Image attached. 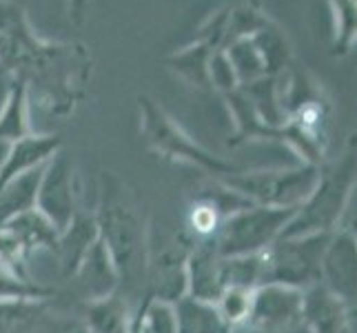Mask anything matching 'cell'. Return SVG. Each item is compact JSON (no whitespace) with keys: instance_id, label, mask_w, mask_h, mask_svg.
I'll return each instance as SVG.
<instances>
[{"instance_id":"e0dca14e","label":"cell","mask_w":357,"mask_h":333,"mask_svg":"<svg viewBox=\"0 0 357 333\" xmlns=\"http://www.w3.org/2000/svg\"><path fill=\"white\" fill-rule=\"evenodd\" d=\"M89 0H67V14L73 24H82L84 16H87Z\"/></svg>"},{"instance_id":"6da1fadb","label":"cell","mask_w":357,"mask_h":333,"mask_svg":"<svg viewBox=\"0 0 357 333\" xmlns=\"http://www.w3.org/2000/svg\"><path fill=\"white\" fill-rule=\"evenodd\" d=\"M0 34L9 40L5 69L27 80L29 98L33 94L56 116L71 114L89 78V54L80 45L38 40L22 9L7 0H0Z\"/></svg>"},{"instance_id":"8fae6325","label":"cell","mask_w":357,"mask_h":333,"mask_svg":"<svg viewBox=\"0 0 357 333\" xmlns=\"http://www.w3.org/2000/svg\"><path fill=\"white\" fill-rule=\"evenodd\" d=\"M133 311L120 291L100 300L84 302V333H129Z\"/></svg>"},{"instance_id":"9c48e42d","label":"cell","mask_w":357,"mask_h":333,"mask_svg":"<svg viewBox=\"0 0 357 333\" xmlns=\"http://www.w3.org/2000/svg\"><path fill=\"white\" fill-rule=\"evenodd\" d=\"M100 238L98 233V222L93 216V209H80V212L73 216V220L69 222V227L65 231H60V238H58V265L60 271H63L65 280H69L73 276V271L78 269L80 260L84 258L91 249V244Z\"/></svg>"},{"instance_id":"9a60e30c","label":"cell","mask_w":357,"mask_h":333,"mask_svg":"<svg viewBox=\"0 0 357 333\" xmlns=\"http://www.w3.org/2000/svg\"><path fill=\"white\" fill-rule=\"evenodd\" d=\"M58 291L54 287H45L36 280H22L14 271H9L0 262V302L9 300H45L56 298Z\"/></svg>"},{"instance_id":"4fadbf2b","label":"cell","mask_w":357,"mask_h":333,"mask_svg":"<svg viewBox=\"0 0 357 333\" xmlns=\"http://www.w3.org/2000/svg\"><path fill=\"white\" fill-rule=\"evenodd\" d=\"M176 333H222L225 320L220 318L215 302L182 295L174 302Z\"/></svg>"},{"instance_id":"8992f818","label":"cell","mask_w":357,"mask_h":333,"mask_svg":"<svg viewBox=\"0 0 357 333\" xmlns=\"http://www.w3.org/2000/svg\"><path fill=\"white\" fill-rule=\"evenodd\" d=\"M54 298L0 302V333H80L71 320L52 316Z\"/></svg>"},{"instance_id":"52a82bcc","label":"cell","mask_w":357,"mask_h":333,"mask_svg":"<svg viewBox=\"0 0 357 333\" xmlns=\"http://www.w3.org/2000/svg\"><path fill=\"white\" fill-rule=\"evenodd\" d=\"M69 280L82 302L100 300L120 291L118 269L100 238H98L91 244V249L84 253L78 269L73 271V276Z\"/></svg>"},{"instance_id":"ac0fdd59","label":"cell","mask_w":357,"mask_h":333,"mask_svg":"<svg viewBox=\"0 0 357 333\" xmlns=\"http://www.w3.org/2000/svg\"><path fill=\"white\" fill-rule=\"evenodd\" d=\"M80 333H84V331H80Z\"/></svg>"},{"instance_id":"30bf717a","label":"cell","mask_w":357,"mask_h":333,"mask_svg":"<svg viewBox=\"0 0 357 333\" xmlns=\"http://www.w3.org/2000/svg\"><path fill=\"white\" fill-rule=\"evenodd\" d=\"M0 229H5L29 258L43 249L52 251V253H56V249H58L60 231L54 227V222L45 214H40L36 207L16 218H11L7 225H3Z\"/></svg>"},{"instance_id":"5bb4252c","label":"cell","mask_w":357,"mask_h":333,"mask_svg":"<svg viewBox=\"0 0 357 333\" xmlns=\"http://www.w3.org/2000/svg\"><path fill=\"white\" fill-rule=\"evenodd\" d=\"M222 222H225V214L218 198H213V195H200V198H195V202L189 209V220H187L189 231L193 233V242L215 238Z\"/></svg>"},{"instance_id":"2e32d148","label":"cell","mask_w":357,"mask_h":333,"mask_svg":"<svg viewBox=\"0 0 357 333\" xmlns=\"http://www.w3.org/2000/svg\"><path fill=\"white\" fill-rule=\"evenodd\" d=\"M165 63L169 65V69H174L176 73L184 80H189L195 87H204L206 82V67H204V58H202V47L195 45L184 49L180 54L169 56Z\"/></svg>"},{"instance_id":"5b68a950","label":"cell","mask_w":357,"mask_h":333,"mask_svg":"<svg viewBox=\"0 0 357 333\" xmlns=\"http://www.w3.org/2000/svg\"><path fill=\"white\" fill-rule=\"evenodd\" d=\"M191 244L193 240L187 242L174 238L160 251L151 249L144 280V295L171 304L180 300L182 295H187V258Z\"/></svg>"},{"instance_id":"7c38bea8","label":"cell","mask_w":357,"mask_h":333,"mask_svg":"<svg viewBox=\"0 0 357 333\" xmlns=\"http://www.w3.org/2000/svg\"><path fill=\"white\" fill-rule=\"evenodd\" d=\"M29 122V87L22 76H11L3 111H0V142H16L31 135Z\"/></svg>"},{"instance_id":"ba28073f","label":"cell","mask_w":357,"mask_h":333,"mask_svg":"<svg viewBox=\"0 0 357 333\" xmlns=\"http://www.w3.org/2000/svg\"><path fill=\"white\" fill-rule=\"evenodd\" d=\"M58 151H63V138L60 135L31 133L27 138L11 142L5 160L0 163V193L16 178L45 167Z\"/></svg>"},{"instance_id":"3957f363","label":"cell","mask_w":357,"mask_h":333,"mask_svg":"<svg viewBox=\"0 0 357 333\" xmlns=\"http://www.w3.org/2000/svg\"><path fill=\"white\" fill-rule=\"evenodd\" d=\"M138 109H140V131L146 145H149V149H153L160 158L174 160V163L180 160V163H189L200 169L213 171V174L229 171L227 163L211 156L198 142L191 140L151 96L146 94L138 96Z\"/></svg>"},{"instance_id":"7a4b0ae2","label":"cell","mask_w":357,"mask_h":333,"mask_svg":"<svg viewBox=\"0 0 357 333\" xmlns=\"http://www.w3.org/2000/svg\"><path fill=\"white\" fill-rule=\"evenodd\" d=\"M98 233L120 276L125 298L144 295L146 267L151 253V229L140 198L114 171L98 176V205L93 209Z\"/></svg>"},{"instance_id":"277c9868","label":"cell","mask_w":357,"mask_h":333,"mask_svg":"<svg viewBox=\"0 0 357 333\" xmlns=\"http://www.w3.org/2000/svg\"><path fill=\"white\" fill-rule=\"evenodd\" d=\"M36 209L54 222L58 231H65L69 222L82 209V184L73 160L58 151L43 167V176L36 195Z\"/></svg>"}]
</instances>
